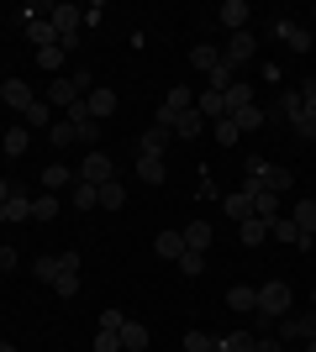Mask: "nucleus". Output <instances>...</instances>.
I'll return each mask as SVG.
<instances>
[{"mask_svg":"<svg viewBox=\"0 0 316 352\" xmlns=\"http://www.w3.org/2000/svg\"><path fill=\"white\" fill-rule=\"evenodd\" d=\"M290 221L301 226V232L316 236V200H295V210H290Z\"/></svg>","mask_w":316,"mask_h":352,"instance_id":"33","label":"nucleus"},{"mask_svg":"<svg viewBox=\"0 0 316 352\" xmlns=\"http://www.w3.org/2000/svg\"><path fill=\"white\" fill-rule=\"evenodd\" d=\"M95 352H121V337L116 331H95Z\"/></svg>","mask_w":316,"mask_h":352,"instance_id":"50","label":"nucleus"},{"mask_svg":"<svg viewBox=\"0 0 316 352\" xmlns=\"http://www.w3.org/2000/svg\"><path fill=\"white\" fill-rule=\"evenodd\" d=\"M137 179L158 190V184H169V163L164 158H137Z\"/></svg>","mask_w":316,"mask_h":352,"instance_id":"16","label":"nucleus"},{"mask_svg":"<svg viewBox=\"0 0 316 352\" xmlns=\"http://www.w3.org/2000/svg\"><path fill=\"white\" fill-rule=\"evenodd\" d=\"M74 174L85 179V184H95V190H101V184H111V179H116V163H111V153L90 147V153H85V163H79Z\"/></svg>","mask_w":316,"mask_h":352,"instance_id":"3","label":"nucleus"},{"mask_svg":"<svg viewBox=\"0 0 316 352\" xmlns=\"http://www.w3.org/2000/svg\"><path fill=\"white\" fill-rule=\"evenodd\" d=\"M21 21H53V0H27V6H21Z\"/></svg>","mask_w":316,"mask_h":352,"instance_id":"40","label":"nucleus"},{"mask_svg":"<svg viewBox=\"0 0 316 352\" xmlns=\"http://www.w3.org/2000/svg\"><path fill=\"white\" fill-rule=\"evenodd\" d=\"M242 174L253 179V184H264V174H269V158H258V153H248V163H242Z\"/></svg>","mask_w":316,"mask_h":352,"instance_id":"44","label":"nucleus"},{"mask_svg":"<svg viewBox=\"0 0 316 352\" xmlns=\"http://www.w3.org/2000/svg\"><path fill=\"white\" fill-rule=\"evenodd\" d=\"M211 132H216V142H227V147H232V142H238V121H232V116H222V121H211Z\"/></svg>","mask_w":316,"mask_h":352,"instance_id":"43","label":"nucleus"},{"mask_svg":"<svg viewBox=\"0 0 316 352\" xmlns=\"http://www.w3.org/2000/svg\"><path fill=\"white\" fill-rule=\"evenodd\" d=\"M0 352H16V347H11V342H0Z\"/></svg>","mask_w":316,"mask_h":352,"instance_id":"56","label":"nucleus"},{"mask_svg":"<svg viewBox=\"0 0 316 352\" xmlns=\"http://www.w3.org/2000/svg\"><path fill=\"white\" fill-rule=\"evenodd\" d=\"M311 16H316V6H311Z\"/></svg>","mask_w":316,"mask_h":352,"instance_id":"59","label":"nucleus"},{"mask_svg":"<svg viewBox=\"0 0 316 352\" xmlns=\"http://www.w3.org/2000/svg\"><path fill=\"white\" fill-rule=\"evenodd\" d=\"M211 236H216V232H211L206 221H190V226H185V248H196V252H206V248H211Z\"/></svg>","mask_w":316,"mask_h":352,"instance_id":"29","label":"nucleus"},{"mask_svg":"<svg viewBox=\"0 0 316 352\" xmlns=\"http://www.w3.org/2000/svg\"><path fill=\"white\" fill-rule=\"evenodd\" d=\"M74 168H69V163H48V168H43V190L48 195H63V190H74Z\"/></svg>","mask_w":316,"mask_h":352,"instance_id":"9","label":"nucleus"},{"mask_svg":"<svg viewBox=\"0 0 316 352\" xmlns=\"http://www.w3.org/2000/svg\"><path fill=\"white\" fill-rule=\"evenodd\" d=\"M242 105H253V85H248V79H238V85L227 89V116H232V111H242Z\"/></svg>","mask_w":316,"mask_h":352,"instance_id":"34","label":"nucleus"},{"mask_svg":"<svg viewBox=\"0 0 316 352\" xmlns=\"http://www.w3.org/2000/svg\"><path fill=\"white\" fill-rule=\"evenodd\" d=\"M164 147H169V132L164 126H148L137 137V158H164Z\"/></svg>","mask_w":316,"mask_h":352,"instance_id":"14","label":"nucleus"},{"mask_svg":"<svg viewBox=\"0 0 316 352\" xmlns=\"http://www.w3.org/2000/svg\"><path fill=\"white\" fill-rule=\"evenodd\" d=\"M153 252L174 263V258H180V252H185V232H158V236H153Z\"/></svg>","mask_w":316,"mask_h":352,"instance_id":"20","label":"nucleus"},{"mask_svg":"<svg viewBox=\"0 0 316 352\" xmlns=\"http://www.w3.org/2000/svg\"><path fill=\"white\" fill-rule=\"evenodd\" d=\"M269 32H274L285 47H295V53H311V27H301V21L280 16V21H269Z\"/></svg>","mask_w":316,"mask_h":352,"instance_id":"5","label":"nucleus"},{"mask_svg":"<svg viewBox=\"0 0 316 352\" xmlns=\"http://www.w3.org/2000/svg\"><path fill=\"white\" fill-rule=\"evenodd\" d=\"M216 352H222V347H216Z\"/></svg>","mask_w":316,"mask_h":352,"instance_id":"60","label":"nucleus"},{"mask_svg":"<svg viewBox=\"0 0 316 352\" xmlns=\"http://www.w3.org/2000/svg\"><path fill=\"white\" fill-rule=\"evenodd\" d=\"M85 105H90V116H95V121H105L111 111H116V89H101V85H95L90 95H85Z\"/></svg>","mask_w":316,"mask_h":352,"instance_id":"15","label":"nucleus"},{"mask_svg":"<svg viewBox=\"0 0 316 352\" xmlns=\"http://www.w3.org/2000/svg\"><path fill=\"white\" fill-rule=\"evenodd\" d=\"M116 337H121V352H148V326H143V321H132V316H127V326H121V331H116Z\"/></svg>","mask_w":316,"mask_h":352,"instance_id":"12","label":"nucleus"},{"mask_svg":"<svg viewBox=\"0 0 316 352\" xmlns=\"http://www.w3.org/2000/svg\"><path fill=\"white\" fill-rule=\"evenodd\" d=\"M48 137H53V147H69V142H79L69 121H53V126H48Z\"/></svg>","mask_w":316,"mask_h":352,"instance_id":"45","label":"nucleus"},{"mask_svg":"<svg viewBox=\"0 0 316 352\" xmlns=\"http://www.w3.org/2000/svg\"><path fill=\"white\" fill-rule=\"evenodd\" d=\"M6 200H11V179H0V206H6Z\"/></svg>","mask_w":316,"mask_h":352,"instance_id":"55","label":"nucleus"},{"mask_svg":"<svg viewBox=\"0 0 316 352\" xmlns=\"http://www.w3.org/2000/svg\"><path fill=\"white\" fill-rule=\"evenodd\" d=\"M69 195H74V210H95V206H101V190L85 184V179H74V190H69Z\"/></svg>","mask_w":316,"mask_h":352,"instance_id":"31","label":"nucleus"},{"mask_svg":"<svg viewBox=\"0 0 316 352\" xmlns=\"http://www.w3.org/2000/svg\"><path fill=\"white\" fill-rule=\"evenodd\" d=\"M222 210H227L232 221H248V216H253V195H248V190H232V195H222Z\"/></svg>","mask_w":316,"mask_h":352,"instance_id":"17","label":"nucleus"},{"mask_svg":"<svg viewBox=\"0 0 316 352\" xmlns=\"http://www.w3.org/2000/svg\"><path fill=\"white\" fill-rule=\"evenodd\" d=\"M232 85H238V74L227 69V63H216V69L206 74V89H216V95H227V89H232Z\"/></svg>","mask_w":316,"mask_h":352,"instance_id":"37","label":"nucleus"},{"mask_svg":"<svg viewBox=\"0 0 316 352\" xmlns=\"http://www.w3.org/2000/svg\"><path fill=\"white\" fill-rule=\"evenodd\" d=\"M74 137H79V142H101V121H79Z\"/></svg>","mask_w":316,"mask_h":352,"instance_id":"51","label":"nucleus"},{"mask_svg":"<svg viewBox=\"0 0 316 352\" xmlns=\"http://www.w3.org/2000/svg\"><path fill=\"white\" fill-rule=\"evenodd\" d=\"M53 294H63V300H74V294H79V268H63L59 279H53Z\"/></svg>","mask_w":316,"mask_h":352,"instance_id":"39","label":"nucleus"},{"mask_svg":"<svg viewBox=\"0 0 316 352\" xmlns=\"http://www.w3.org/2000/svg\"><path fill=\"white\" fill-rule=\"evenodd\" d=\"M27 37H32V47H53V43H59L53 21H27Z\"/></svg>","mask_w":316,"mask_h":352,"instance_id":"36","label":"nucleus"},{"mask_svg":"<svg viewBox=\"0 0 316 352\" xmlns=\"http://www.w3.org/2000/svg\"><path fill=\"white\" fill-rule=\"evenodd\" d=\"M16 263H21V252H16V248H6V242H0V274H11Z\"/></svg>","mask_w":316,"mask_h":352,"instance_id":"52","label":"nucleus"},{"mask_svg":"<svg viewBox=\"0 0 316 352\" xmlns=\"http://www.w3.org/2000/svg\"><path fill=\"white\" fill-rule=\"evenodd\" d=\"M121 206H127V184H116V179L101 184V210H121Z\"/></svg>","mask_w":316,"mask_h":352,"instance_id":"38","label":"nucleus"},{"mask_svg":"<svg viewBox=\"0 0 316 352\" xmlns=\"http://www.w3.org/2000/svg\"><path fill=\"white\" fill-rule=\"evenodd\" d=\"M253 352H285V342H280V337H258Z\"/></svg>","mask_w":316,"mask_h":352,"instance_id":"54","label":"nucleus"},{"mask_svg":"<svg viewBox=\"0 0 316 352\" xmlns=\"http://www.w3.org/2000/svg\"><path fill=\"white\" fill-rule=\"evenodd\" d=\"M0 221H6V226H21V221H32V195L21 190V184H11V200L0 206Z\"/></svg>","mask_w":316,"mask_h":352,"instance_id":"8","label":"nucleus"},{"mask_svg":"<svg viewBox=\"0 0 316 352\" xmlns=\"http://www.w3.org/2000/svg\"><path fill=\"white\" fill-rule=\"evenodd\" d=\"M269 236H274V242H290V248H295V242H301V236H311V232H301L290 216H274V221H269Z\"/></svg>","mask_w":316,"mask_h":352,"instance_id":"19","label":"nucleus"},{"mask_svg":"<svg viewBox=\"0 0 316 352\" xmlns=\"http://www.w3.org/2000/svg\"><path fill=\"white\" fill-rule=\"evenodd\" d=\"M190 63H196L200 74H211L216 63H222V47H211V43H196V47H190Z\"/></svg>","mask_w":316,"mask_h":352,"instance_id":"26","label":"nucleus"},{"mask_svg":"<svg viewBox=\"0 0 316 352\" xmlns=\"http://www.w3.org/2000/svg\"><path fill=\"white\" fill-rule=\"evenodd\" d=\"M311 310H316V289H311Z\"/></svg>","mask_w":316,"mask_h":352,"instance_id":"58","label":"nucleus"},{"mask_svg":"<svg viewBox=\"0 0 316 352\" xmlns=\"http://www.w3.org/2000/svg\"><path fill=\"white\" fill-rule=\"evenodd\" d=\"M63 58H69V53H63L59 43H53V47H37V63H43V69L53 74V79H59V63H63Z\"/></svg>","mask_w":316,"mask_h":352,"instance_id":"41","label":"nucleus"},{"mask_svg":"<svg viewBox=\"0 0 316 352\" xmlns=\"http://www.w3.org/2000/svg\"><path fill=\"white\" fill-rule=\"evenodd\" d=\"M248 0H222V6H216V21H222V27H232V32H248Z\"/></svg>","mask_w":316,"mask_h":352,"instance_id":"10","label":"nucleus"},{"mask_svg":"<svg viewBox=\"0 0 316 352\" xmlns=\"http://www.w3.org/2000/svg\"><path fill=\"white\" fill-rule=\"evenodd\" d=\"M206 126H211V121L200 116L196 105H190V111H185V116L174 121V137H180V142H196V137H206Z\"/></svg>","mask_w":316,"mask_h":352,"instance_id":"11","label":"nucleus"},{"mask_svg":"<svg viewBox=\"0 0 316 352\" xmlns=\"http://www.w3.org/2000/svg\"><path fill=\"white\" fill-rule=\"evenodd\" d=\"M301 347H306V352H316V342H301Z\"/></svg>","mask_w":316,"mask_h":352,"instance_id":"57","label":"nucleus"},{"mask_svg":"<svg viewBox=\"0 0 316 352\" xmlns=\"http://www.w3.org/2000/svg\"><path fill=\"white\" fill-rule=\"evenodd\" d=\"M196 111H200L206 121H222V116H227V95H216V89H200V95H196Z\"/></svg>","mask_w":316,"mask_h":352,"instance_id":"18","label":"nucleus"},{"mask_svg":"<svg viewBox=\"0 0 316 352\" xmlns=\"http://www.w3.org/2000/svg\"><path fill=\"white\" fill-rule=\"evenodd\" d=\"M27 142H32L27 126H11V132L0 137V153H6V158H21V153H27Z\"/></svg>","mask_w":316,"mask_h":352,"instance_id":"25","label":"nucleus"},{"mask_svg":"<svg viewBox=\"0 0 316 352\" xmlns=\"http://www.w3.org/2000/svg\"><path fill=\"white\" fill-rule=\"evenodd\" d=\"M59 274H63V263L53 258V252H43V258H32V279H37V284H53Z\"/></svg>","mask_w":316,"mask_h":352,"instance_id":"23","label":"nucleus"},{"mask_svg":"<svg viewBox=\"0 0 316 352\" xmlns=\"http://www.w3.org/2000/svg\"><path fill=\"white\" fill-rule=\"evenodd\" d=\"M21 126H32V132H48V126H53V105H48V100H37V105L27 111V116H21Z\"/></svg>","mask_w":316,"mask_h":352,"instance_id":"27","label":"nucleus"},{"mask_svg":"<svg viewBox=\"0 0 316 352\" xmlns=\"http://www.w3.org/2000/svg\"><path fill=\"white\" fill-rule=\"evenodd\" d=\"M227 310H258V289L253 284H232L227 289Z\"/></svg>","mask_w":316,"mask_h":352,"instance_id":"21","label":"nucleus"},{"mask_svg":"<svg viewBox=\"0 0 316 352\" xmlns=\"http://www.w3.org/2000/svg\"><path fill=\"white\" fill-rule=\"evenodd\" d=\"M79 11H85V27H101L105 21V6H79Z\"/></svg>","mask_w":316,"mask_h":352,"instance_id":"53","label":"nucleus"},{"mask_svg":"<svg viewBox=\"0 0 316 352\" xmlns=\"http://www.w3.org/2000/svg\"><path fill=\"white\" fill-rule=\"evenodd\" d=\"M295 305V289L285 279H269L258 284V316H269V321H285V310Z\"/></svg>","mask_w":316,"mask_h":352,"instance_id":"1","label":"nucleus"},{"mask_svg":"<svg viewBox=\"0 0 316 352\" xmlns=\"http://www.w3.org/2000/svg\"><path fill=\"white\" fill-rule=\"evenodd\" d=\"M280 342H316V310H301V316L280 321Z\"/></svg>","mask_w":316,"mask_h":352,"instance_id":"6","label":"nucleus"},{"mask_svg":"<svg viewBox=\"0 0 316 352\" xmlns=\"http://www.w3.org/2000/svg\"><path fill=\"white\" fill-rule=\"evenodd\" d=\"M174 268H180L185 279H200V274H206V252H196V248H185L180 258H174Z\"/></svg>","mask_w":316,"mask_h":352,"instance_id":"24","label":"nucleus"},{"mask_svg":"<svg viewBox=\"0 0 316 352\" xmlns=\"http://www.w3.org/2000/svg\"><path fill=\"white\" fill-rule=\"evenodd\" d=\"M127 326V310H101V331H121Z\"/></svg>","mask_w":316,"mask_h":352,"instance_id":"48","label":"nucleus"},{"mask_svg":"<svg viewBox=\"0 0 316 352\" xmlns=\"http://www.w3.org/2000/svg\"><path fill=\"white\" fill-rule=\"evenodd\" d=\"M0 100L11 105L16 116H27L32 105H37V95H32V85H27V79H6V85H0Z\"/></svg>","mask_w":316,"mask_h":352,"instance_id":"7","label":"nucleus"},{"mask_svg":"<svg viewBox=\"0 0 316 352\" xmlns=\"http://www.w3.org/2000/svg\"><path fill=\"white\" fill-rule=\"evenodd\" d=\"M79 27H85V11H79V6H53V32H59L63 53L79 47Z\"/></svg>","mask_w":316,"mask_h":352,"instance_id":"2","label":"nucleus"},{"mask_svg":"<svg viewBox=\"0 0 316 352\" xmlns=\"http://www.w3.org/2000/svg\"><path fill=\"white\" fill-rule=\"evenodd\" d=\"M185 352H216V337L211 331H185Z\"/></svg>","mask_w":316,"mask_h":352,"instance_id":"42","label":"nucleus"},{"mask_svg":"<svg viewBox=\"0 0 316 352\" xmlns=\"http://www.w3.org/2000/svg\"><path fill=\"white\" fill-rule=\"evenodd\" d=\"M253 53H258V37H253V32H232V37H227V47H222V63H227L232 74H242V63L253 58Z\"/></svg>","mask_w":316,"mask_h":352,"instance_id":"4","label":"nucleus"},{"mask_svg":"<svg viewBox=\"0 0 316 352\" xmlns=\"http://www.w3.org/2000/svg\"><path fill=\"white\" fill-rule=\"evenodd\" d=\"M74 100H85V95L74 89V79H69V74H59V79L48 85V105H63V111H69Z\"/></svg>","mask_w":316,"mask_h":352,"instance_id":"13","label":"nucleus"},{"mask_svg":"<svg viewBox=\"0 0 316 352\" xmlns=\"http://www.w3.org/2000/svg\"><path fill=\"white\" fill-rule=\"evenodd\" d=\"M53 216H59V195H32V221H53Z\"/></svg>","mask_w":316,"mask_h":352,"instance_id":"35","label":"nucleus"},{"mask_svg":"<svg viewBox=\"0 0 316 352\" xmlns=\"http://www.w3.org/2000/svg\"><path fill=\"white\" fill-rule=\"evenodd\" d=\"M301 116L316 121V79H306V85H301Z\"/></svg>","mask_w":316,"mask_h":352,"instance_id":"46","label":"nucleus"},{"mask_svg":"<svg viewBox=\"0 0 316 352\" xmlns=\"http://www.w3.org/2000/svg\"><path fill=\"white\" fill-rule=\"evenodd\" d=\"M290 184H295V174H290V168H280V163H269V174H264V190H269V195H285Z\"/></svg>","mask_w":316,"mask_h":352,"instance_id":"30","label":"nucleus"},{"mask_svg":"<svg viewBox=\"0 0 316 352\" xmlns=\"http://www.w3.org/2000/svg\"><path fill=\"white\" fill-rule=\"evenodd\" d=\"M238 236H242V248H258V242H264V236H269V221H258V216L238 221Z\"/></svg>","mask_w":316,"mask_h":352,"instance_id":"22","label":"nucleus"},{"mask_svg":"<svg viewBox=\"0 0 316 352\" xmlns=\"http://www.w3.org/2000/svg\"><path fill=\"white\" fill-rule=\"evenodd\" d=\"M290 132L301 137V142H316V121L311 116H295V121H290Z\"/></svg>","mask_w":316,"mask_h":352,"instance_id":"47","label":"nucleus"},{"mask_svg":"<svg viewBox=\"0 0 316 352\" xmlns=\"http://www.w3.org/2000/svg\"><path fill=\"white\" fill-rule=\"evenodd\" d=\"M253 331H227V337H216V347H222V352H253Z\"/></svg>","mask_w":316,"mask_h":352,"instance_id":"32","label":"nucleus"},{"mask_svg":"<svg viewBox=\"0 0 316 352\" xmlns=\"http://www.w3.org/2000/svg\"><path fill=\"white\" fill-rule=\"evenodd\" d=\"M232 121H238V132H258L264 126V105H242V111H232Z\"/></svg>","mask_w":316,"mask_h":352,"instance_id":"28","label":"nucleus"},{"mask_svg":"<svg viewBox=\"0 0 316 352\" xmlns=\"http://www.w3.org/2000/svg\"><path fill=\"white\" fill-rule=\"evenodd\" d=\"M69 79H74V89H79V95H90V89H95V74L85 69V63H79V69L69 74Z\"/></svg>","mask_w":316,"mask_h":352,"instance_id":"49","label":"nucleus"}]
</instances>
